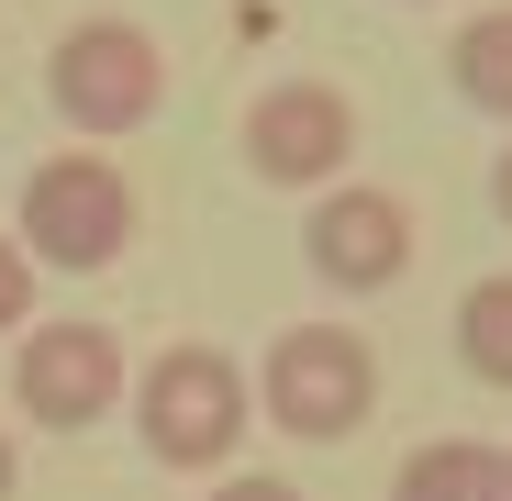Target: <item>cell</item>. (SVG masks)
<instances>
[{
    "mask_svg": "<svg viewBox=\"0 0 512 501\" xmlns=\"http://www.w3.org/2000/svg\"><path fill=\"white\" fill-rule=\"evenodd\" d=\"M123 412H134V446H145L156 468H234V446H245V424H256V379H245L223 346L179 334V346H156V357L134 368Z\"/></svg>",
    "mask_w": 512,
    "mask_h": 501,
    "instance_id": "cell-1",
    "label": "cell"
},
{
    "mask_svg": "<svg viewBox=\"0 0 512 501\" xmlns=\"http://www.w3.org/2000/svg\"><path fill=\"white\" fill-rule=\"evenodd\" d=\"M256 412H268L290 446L368 435V412H379V346L357 323H290V334H268V357H256Z\"/></svg>",
    "mask_w": 512,
    "mask_h": 501,
    "instance_id": "cell-2",
    "label": "cell"
},
{
    "mask_svg": "<svg viewBox=\"0 0 512 501\" xmlns=\"http://www.w3.org/2000/svg\"><path fill=\"white\" fill-rule=\"evenodd\" d=\"M45 101H56L67 134H101V145H112V134H145V123L167 112V45H156L145 23H123V12H90V23L56 34Z\"/></svg>",
    "mask_w": 512,
    "mask_h": 501,
    "instance_id": "cell-4",
    "label": "cell"
},
{
    "mask_svg": "<svg viewBox=\"0 0 512 501\" xmlns=\"http://www.w3.org/2000/svg\"><path fill=\"white\" fill-rule=\"evenodd\" d=\"M490 479H501V446H479V435H423V446L390 468V501H490Z\"/></svg>",
    "mask_w": 512,
    "mask_h": 501,
    "instance_id": "cell-8",
    "label": "cell"
},
{
    "mask_svg": "<svg viewBox=\"0 0 512 501\" xmlns=\"http://www.w3.org/2000/svg\"><path fill=\"white\" fill-rule=\"evenodd\" d=\"M23 490V457H12V424H0V501H12Z\"/></svg>",
    "mask_w": 512,
    "mask_h": 501,
    "instance_id": "cell-14",
    "label": "cell"
},
{
    "mask_svg": "<svg viewBox=\"0 0 512 501\" xmlns=\"http://www.w3.org/2000/svg\"><path fill=\"white\" fill-rule=\"evenodd\" d=\"M457 368L479 390H512V268H490V279L457 290Z\"/></svg>",
    "mask_w": 512,
    "mask_h": 501,
    "instance_id": "cell-10",
    "label": "cell"
},
{
    "mask_svg": "<svg viewBox=\"0 0 512 501\" xmlns=\"http://www.w3.org/2000/svg\"><path fill=\"white\" fill-rule=\"evenodd\" d=\"M234 156H245V179L312 201V190H334L357 167V101L334 78H268L245 101V123H234Z\"/></svg>",
    "mask_w": 512,
    "mask_h": 501,
    "instance_id": "cell-5",
    "label": "cell"
},
{
    "mask_svg": "<svg viewBox=\"0 0 512 501\" xmlns=\"http://www.w3.org/2000/svg\"><path fill=\"white\" fill-rule=\"evenodd\" d=\"M490 501H512V446H501V479H490Z\"/></svg>",
    "mask_w": 512,
    "mask_h": 501,
    "instance_id": "cell-15",
    "label": "cell"
},
{
    "mask_svg": "<svg viewBox=\"0 0 512 501\" xmlns=\"http://www.w3.org/2000/svg\"><path fill=\"white\" fill-rule=\"evenodd\" d=\"M212 501H301V490H290V479H268V468H256V479H245V468H223V479H212Z\"/></svg>",
    "mask_w": 512,
    "mask_h": 501,
    "instance_id": "cell-12",
    "label": "cell"
},
{
    "mask_svg": "<svg viewBox=\"0 0 512 501\" xmlns=\"http://www.w3.org/2000/svg\"><path fill=\"white\" fill-rule=\"evenodd\" d=\"M134 390L123 368V334L112 323H23V346H12V412L45 435H90L112 424Z\"/></svg>",
    "mask_w": 512,
    "mask_h": 501,
    "instance_id": "cell-6",
    "label": "cell"
},
{
    "mask_svg": "<svg viewBox=\"0 0 512 501\" xmlns=\"http://www.w3.org/2000/svg\"><path fill=\"white\" fill-rule=\"evenodd\" d=\"M12 234H23L34 268H56V279H101L123 245H134V179H123L101 145H67V156H45L34 179H23Z\"/></svg>",
    "mask_w": 512,
    "mask_h": 501,
    "instance_id": "cell-3",
    "label": "cell"
},
{
    "mask_svg": "<svg viewBox=\"0 0 512 501\" xmlns=\"http://www.w3.org/2000/svg\"><path fill=\"white\" fill-rule=\"evenodd\" d=\"M301 268L346 301H379L401 268H412V201L401 190H368V179H334L301 201Z\"/></svg>",
    "mask_w": 512,
    "mask_h": 501,
    "instance_id": "cell-7",
    "label": "cell"
},
{
    "mask_svg": "<svg viewBox=\"0 0 512 501\" xmlns=\"http://www.w3.org/2000/svg\"><path fill=\"white\" fill-rule=\"evenodd\" d=\"M490 223H501V234H512V145H501V156H490Z\"/></svg>",
    "mask_w": 512,
    "mask_h": 501,
    "instance_id": "cell-13",
    "label": "cell"
},
{
    "mask_svg": "<svg viewBox=\"0 0 512 501\" xmlns=\"http://www.w3.org/2000/svg\"><path fill=\"white\" fill-rule=\"evenodd\" d=\"M34 279H45V268L23 257V234L0 223V334H23V323H34Z\"/></svg>",
    "mask_w": 512,
    "mask_h": 501,
    "instance_id": "cell-11",
    "label": "cell"
},
{
    "mask_svg": "<svg viewBox=\"0 0 512 501\" xmlns=\"http://www.w3.org/2000/svg\"><path fill=\"white\" fill-rule=\"evenodd\" d=\"M446 90H457L479 123H512V12H468V23H457Z\"/></svg>",
    "mask_w": 512,
    "mask_h": 501,
    "instance_id": "cell-9",
    "label": "cell"
}]
</instances>
